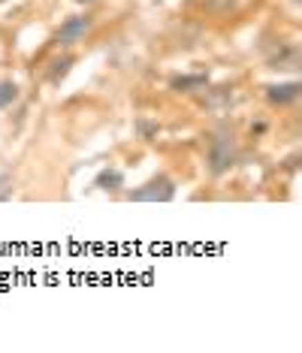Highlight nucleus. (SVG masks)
Listing matches in <instances>:
<instances>
[{
  "instance_id": "obj_1",
  "label": "nucleus",
  "mask_w": 302,
  "mask_h": 353,
  "mask_svg": "<svg viewBox=\"0 0 302 353\" xmlns=\"http://www.w3.org/2000/svg\"><path fill=\"white\" fill-rule=\"evenodd\" d=\"M205 172L212 179H224V175L236 166L239 160V145H236V136H233V127L227 124H218L214 130L209 133V142H205Z\"/></svg>"
},
{
  "instance_id": "obj_14",
  "label": "nucleus",
  "mask_w": 302,
  "mask_h": 353,
  "mask_svg": "<svg viewBox=\"0 0 302 353\" xmlns=\"http://www.w3.org/2000/svg\"><path fill=\"white\" fill-rule=\"evenodd\" d=\"M0 3H3V0H0Z\"/></svg>"
},
{
  "instance_id": "obj_3",
  "label": "nucleus",
  "mask_w": 302,
  "mask_h": 353,
  "mask_svg": "<svg viewBox=\"0 0 302 353\" xmlns=\"http://www.w3.org/2000/svg\"><path fill=\"white\" fill-rule=\"evenodd\" d=\"M91 30H94L91 15L88 12H73L61 21L58 30H54V43H58L61 49H76L79 43H85V39L91 37Z\"/></svg>"
},
{
  "instance_id": "obj_8",
  "label": "nucleus",
  "mask_w": 302,
  "mask_h": 353,
  "mask_svg": "<svg viewBox=\"0 0 302 353\" xmlns=\"http://www.w3.org/2000/svg\"><path fill=\"white\" fill-rule=\"evenodd\" d=\"M19 82L15 79H0V112L10 109L15 100H19Z\"/></svg>"
},
{
  "instance_id": "obj_10",
  "label": "nucleus",
  "mask_w": 302,
  "mask_h": 353,
  "mask_svg": "<svg viewBox=\"0 0 302 353\" xmlns=\"http://www.w3.org/2000/svg\"><path fill=\"white\" fill-rule=\"evenodd\" d=\"M12 194H15V179L10 172H0V203L12 199Z\"/></svg>"
},
{
  "instance_id": "obj_13",
  "label": "nucleus",
  "mask_w": 302,
  "mask_h": 353,
  "mask_svg": "<svg viewBox=\"0 0 302 353\" xmlns=\"http://www.w3.org/2000/svg\"><path fill=\"white\" fill-rule=\"evenodd\" d=\"M73 3H79V6H94L97 0H73Z\"/></svg>"
},
{
  "instance_id": "obj_7",
  "label": "nucleus",
  "mask_w": 302,
  "mask_h": 353,
  "mask_svg": "<svg viewBox=\"0 0 302 353\" xmlns=\"http://www.w3.org/2000/svg\"><path fill=\"white\" fill-rule=\"evenodd\" d=\"M205 85H209V76L205 73H190V76H176L172 79V88L181 91V94H200Z\"/></svg>"
},
{
  "instance_id": "obj_2",
  "label": "nucleus",
  "mask_w": 302,
  "mask_h": 353,
  "mask_svg": "<svg viewBox=\"0 0 302 353\" xmlns=\"http://www.w3.org/2000/svg\"><path fill=\"white\" fill-rule=\"evenodd\" d=\"M124 196L130 203H170V199H176V179L166 172H157L148 181H142L139 188L127 190Z\"/></svg>"
},
{
  "instance_id": "obj_6",
  "label": "nucleus",
  "mask_w": 302,
  "mask_h": 353,
  "mask_svg": "<svg viewBox=\"0 0 302 353\" xmlns=\"http://www.w3.org/2000/svg\"><path fill=\"white\" fill-rule=\"evenodd\" d=\"M233 100V88H209L205 85L203 91H200V103L205 109H218V106H224V103Z\"/></svg>"
},
{
  "instance_id": "obj_12",
  "label": "nucleus",
  "mask_w": 302,
  "mask_h": 353,
  "mask_svg": "<svg viewBox=\"0 0 302 353\" xmlns=\"http://www.w3.org/2000/svg\"><path fill=\"white\" fill-rule=\"evenodd\" d=\"M266 130V121H257V124H251V136H260Z\"/></svg>"
},
{
  "instance_id": "obj_5",
  "label": "nucleus",
  "mask_w": 302,
  "mask_h": 353,
  "mask_svg": "<svg viewBox=\"0 0 302 353\" xmlns=\"http://www.w3.org/2000/svg\"><path fill=\"white\" fill-rule=\"evenodd\" d=\"M73 63H76V54H70V52H63L61 58H54V61L49 63V70H46V79H49V85H61L63 79L70 76Z\"/></svg>"
},
{
  "instance_id": "obj_11",
  "label": "nucleus",
  "mask_w": 302,
  "mask_h": 353,
  "mask_svg": "<svg viewBox=\"0 0 302 353\" xmlns=\"http://www.w3.org/2000/svg\"><path fill=\"white\" fill-rule=\"evenodd\" d=\"M137 130H139V136H142V139H145V142H151V139H154L157 133H161V127H157L154 121H145V118H142V121H137Z\"/></svg>"
},
{
  "instance_id": "obj_4",
  "label": "nucleus",
  "mask_w": 302,
  "mask_h": 353,
  "mask_svg": "<svg viewBox=\"0 0 302 353\" xmlns=\"http://www.w3.org/2000/svg\"><path fill=\"white\" fill-rule=\"evenodd\" d=\"M263 97L272 109H288L293 106V103H299L302 97V85L296 82V79H288V82H272L263 88Z\"/></svg>"
},
{
  "instance_id": "obj_9",
  "label": "nucleus",
  "mask_w": 302,
  "mask_h": 353,
  "mask_svg": "<svg viewBox=\"0 0 302 353\" xmlns=\"http://www.w3.org/2000/svg\"><path fill=\"white\" fill-rule=\"evenodd\" d=\"M97 188L100 190H121L124 188V172L121 170H103L97 175Z\"/></svg>"
}]
</instances>
